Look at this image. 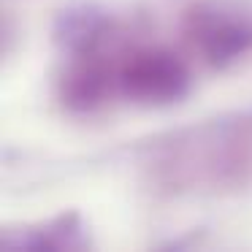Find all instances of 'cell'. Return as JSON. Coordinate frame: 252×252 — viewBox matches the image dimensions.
Wrapping results in <instances>:
<instances>
[{
    "mask_svg": "<svg viewBox=\"0 0 252 252\" xmlns=\"http://www.w3.org/2000/svg\"><path fill=\"white\" fill-rule=\"evenodd\" d=\"M187 35L209 60H230L252 46V0H206L187 14Z\"/></svg>",
    "mask_w": 252,
    "mask_h": 252,
    "instance_id": "cell-1",
    "label": "cell"
},
{
    "mask_svg": "<svg viewBox=\"0 0 252 252\" xmlns=\"http://www.w3.org/2000/svg\"><path fill=\"white\" fill-rule=\"evenodd\" d=\"M125 90L130 98L144 103H165L176 100L187 90V71L174 55L149 52L125 68Z\"/></svg>",
    "mask_w": 252,
    "mask_h": 252,
    "instance_id": "cell-2",
    "label": "cell"
}]
</instances>
